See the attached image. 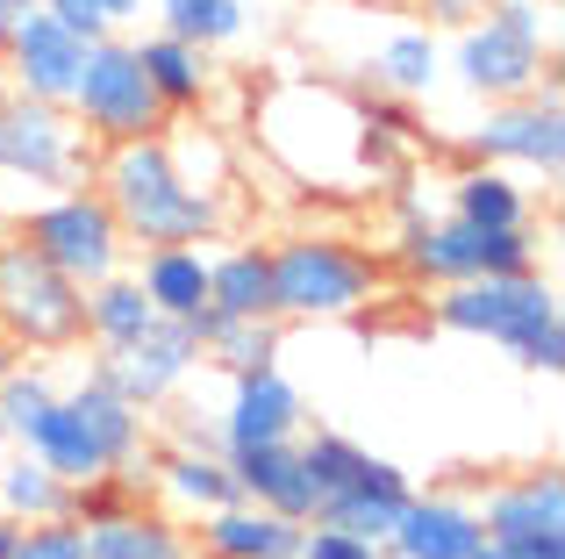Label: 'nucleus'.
Masks as SVG:
<instances>
[{"label":"nucleus","instance_id":"33","mask_svg":"<svg viewBox=\"0 0 565 559\" xmlns=\"http://www.w3.org/2000/svg\"><path fill=\"white\" fill-rule=\"evenodd\" d=\"M57 388H65V380H57L43 359H22L8 380H0V423H8V445H22L29 423H36L43 409L57 402Z\"/></svg>","mask_w":565,"mask_h":559},{"label":"nucleus","instance_id":"23","mask_svg":"<svg viewBox=\"0 0 565 559\" xmlns=\"http://www.w3.org/2000/svg\"><path fill=\"white\" fill-rule=\"evenodd\" d=\"M129 43H137V65L151 72L158 101H166L172 115H180V108H201V101L215 94V51L172 36V29H151V36H129Z\"/></svg>","mask_w":565,"mask_h":559},{"label":"nucleus","instance_id":"34","mask_svg":"<svg viewBox=\"0 0 565 559\" xmlns=\"http://www.w3.org/2000/svg\"><path fill=\"white\" fill-rule=\"evenodd\" d=\"M8 559H86V524L79 517H51V524H22Z\"/></svg>","mask_w":565,"mask_h":559},{"label":"nucleus","instance_id":"43","mask_svg":"<svg viewBox=\"0 0 565 559\" xmlns=\"http://www.w3.org/2000/svg\"><path fill=\"white\" fill-rule=\"evenodd\" d=\"M14 531H22V524H14V517H0V559H8V546H14Z\"/></svg>","mask_w":565,"mask_h":559},{"label":"nucleus","instance_id":"35","mask_svg":"<svg viewBox=\"0 0 565 559\" xmlns=\"http://www.w3.org/2000/svg\"><path fill=\"white\" fill-rule=\"evenodd\" d=\"M487 22H501L509 36L523 43H544V51H558V0H487Z\"/></svg>","mask_w":565,"mask_h":559},{"label":"nucleus","instance_id":"21","mask_svg":"<svg viewBox=\"0 0 565 559\" xmlns=\"http://www.w3.org/2000/svg\"><path fill=\"white\" fill-rule=\"evenodd\" d=\"M65 402H72V416L94 431V445L108 452V474H115L122 460H137V452H151V416H143L137 402H122V394L100 380V366H86V373L72 380Z\"/></svg>","mask_w":565,"mask_h":559},{"label":"nucleus","instance_id":"32","mask_svg":"<svg viewBox=\"0 0 565 559\" xmlns=\"http://www.w3.org/2000/svg\"><path fill=\"white\" fill-rule=\"evenodd\" d=\"M151 8H158V29L201 43V51H222V43H236L250 29L244 0H151Z\"/></svg>","mask_w":565,"mask_h":559},{"label":"nucleus","instance_id":"39","mask_svg":"<svg viewBox=\"0 0 565 559\" xmlns=\"http://www.w3.org/2000/svg\"><path fill=\"white\" fill-rule=\"evenodd\" d=\"M523 559H565V531H544V538H523V546H515Z\"/></svg>","mask_w":565,"mask_h":559},{"label":"nucleus","instance_id":"27","mask_svg":"<svg viewBox=\"0 0 565 559\" xmlns=\"http://www.w3.org/2000/svg\"><path fill=\"white\" fill-rule=\"evenodd\" d=\"M451 215H458V223H472V230L530 223V187H523V172H509V166H480V158H472V166L451 180Z\"/></svg>","mask_w":565,"mask_h":559},{"label":"nucleus","instance_id":"3","mask_svg":"<svg viewBox=\"0 0 565 559\" xmlns=\"http://www.w3.org/2000/svg\"><path fill=\"white\" fill-rule=\"evenodd\" d=\"M273 316L279 323H337L373 308L380 266L344 238H287L273 244Z\"/></svg>","mask_w":565,"mask_h":559},{"label":"nucleus","instance_id":"1","mask_svg":"<svg viewBox=\"0 0 565 559\" xmlns=\"http://www.w3.org/2000/svg\"><path fill=\"white\" fill-rule=\"evenodd\" d=\"M94 180H100V201L115 209V223H122V238L137 244V252H151V244H207L222 230V194L193 187L186 172L172 166L166 129H158V137L108 144Z\"/></svg>","mask_w":565,"mask_h":559},{"label":"nucleus","instance_id":"44","mask_svg":"<svg viewBox=\"0 0 565 559\" xmlns=\"http://www.w3.org/2000/svg\"><path fill=\"white\" fill-rule=\"evenodd\" d=\"M0 445H8V423H0Z\"/></svg>","mask_w":565,"mask_h":559},{"label":"nucleus","instance_id":"18","mask_svg":"<svg viewBox=\"0 0 565 559\" xmlns=\"http://www.w3.org/2000/svg\"><path fill=\"white\" fill-rule=\"evenodd\" d=\"M86 559H193V531L166 509L115 503L86 517Z\"/></svg>","mask_w":565,"mask_h":559},{"label":"nucleus","instance_id":"28","mask_svg":"<svg viewBox=\"0 0 565 559\" xmlns=\"http://www.w3.org/2000/svg\"><path fill=\"white\" fill-rule=\"evenodd\" d=\"M207 308L273 316V259H265V244H230V252L207 259Z\"/></svg>","mask_w":565,"mask_h":559},{"label":"nucleus","instance_id":"25","mask_svg":"<svg viewBox=\"0 0 565 559\" xmlns=\"http://www.w3.org/2000/svg\"><path fill=\"white\" fill-rule=\"evenodd\" d=\"M22 452H36V460L51 466L57 481H72V488H86V481H100V474H108V452H100V445H94V431H86V423L72 416L65 388H57V402L43 409L36 423H29Z\"/></svg>","mask_w":565,"mask_h":559},{"label":"nucleus","instance_id":"42","mask_svg":"<svg viewBox=\"0 0 565 559\" xmlns=\"http://www.w3.org/2000/svg\"><path fill=\"white\" fill-rule=\"evenodd\" d=\"M29 8H36V0H0V29H8L14 14H29Z\"/></svg>","mask_w":565,"mask_h":559},{"label":"nucleus","instance_id":"20","mask_svg":"<svg viewBox=\"0 0 565 559\" xmlns=\"http://www.w3.org/2000/svg\"><path fill=\"white\" fill-rule=\"evenodd\" d=\"M408 495H415V474L373 452V460H365V481H359V488H344V495H330V503L316 509V524H337V531H351V538L386 546V531H394V517H401Z\"/></svg>","mask_w":565,"mask_h":559},{"label":"nucleus","instance_id":"16","mask_svg":"<svg viewBox=\"0 0 565 559\" xmlns=\"http://www.w3.org/2000/svg\"><path fill=\"white\" fill-rule=\"evenodd\" d=\"M236 474V495L273 517L308 524L316 517V488H308V466H301V437H279V445H244V452H222Z\"/></svg>","mask_w":565,"mask_h":559},{"label":"nucleus","instance_id":"31","mask_svg":"<svg viewBox=\"0 0 565 559\" xmlns=\"http://www.w3.org/2000/svg\"><path fill=\"white\" fill-rule=\"evenodd\" d=\"M365 460H373V445H359V437H344V431H301V466H308V488H316V509L330 503V495L359 488Z\"/></svg>","mask_w":565,"mask_h":559},{"label":"nucleus","instance_id":"8","mask_svg":"<svg viewBox=\"0 0 565 559\" xmlns=\"http://www.w3.org/2000/svg\"><path fill=\"white\" fill-rule=\"evenodd\" d=\"M94 366L122 402H137L143 416H158V409H172L193 388V373H201V337H193L186 316H151L129 345L100 351Z\"/></svg>","mask_w":565,"mask_h":559},{"label":"nucleus","instance_id":"24","mask_svg":"<svg viewBox=\"0 0 565 559\" xmlns=\"http://www.w3.org/2000/svg\"><path fill=\"white\" fill-rule=\"evenodd\" d=\"M186 323H193V337H201V366H215V373L279 366V337H287L279 316H222V308H201V316H186Z\"/></svg>","mask_w":565,"mask_h":559},{"label":"nucleus","instance_id":"30","mask_svg":"<svg viewBox=\"0 0 565 559\" xmlns=\"http://www.w3.org/2000/svg\"><path fill=\"white\" fill-rule=\"evenodd\" d=\"M158 308L143 302V287H137V273H108V280H94L86 287V337H94L100 351H115V345H129V337L151 323Z\"/></svg>","mask_w":565,"mask_h":559},{"label":"nucleus","instance_id":"5","mask_svg":"<svg viewBox=\"0 0 565 559\" xmlns=\"http://www.w3.org/2000/svg\"><path fill=\"white\" fill-rule=\"evenodd\" d=\"M72 123L108 151V144H129V137H158L172 129V108L158 101L151 72L137 65V43L115 29V36H94L86 43V65H79V86H72Z\"/></svg>","mask_w":565,"mask_h":559},{"label":"nucleus","instance_id":"15","mask_svg":"<svg viewBox=\"0 0 565 559\" xmlns=\"http://www.w3.org/2000/svg\"><path fill=\"white\" fill-rule=\"evenodd\" d=\"M193 531V559H294L301 552V524L294 517H273V509L258 503H222L207 509L201 524H186Z\"/></svg>","mask_w":565,"mask_h":559},{"label":"nucleus","instance_id":"29","mask_svg":"<svg viewBox=\"0 0 565 559\" xmlns=\"http://www.w3.org/2000/svg\"><path fill=\"white\" fill-rule=\"evenodd\" d=\"M72 503H79V488H72V481H57L36 452L0 460V517H14V524H51V517H72Z\"/></svg>","mask_w":565,"mask_h":559},{"label":"nucleus","instance_id":"13","mask_svg":"<svg viewBox=\"0 0 565 559\" xmlns=\"http://www.w3.org/2000/svg\"><path fill=\"white\" fill-rule=\"evenodd\" d=\"M480 503L466 495H423L401 503L394 531H386V559H472L480 552Z\"/></svg>","mask_w":565,"mask_h":559},{"label":"nucleus","instance_id":"40","mask_svg":"<svg viewBox=\"0 0 565 559\" xmlns=\"http://www.w3.org/2000/svg\"><path fill=\"white\" fill-rule=\"evenodd\" d=\"M22 359H29V351H22V345H14V337H8V330H0V380H8V373H14V366H22Z\"/></svg>","mask_w":565,"mask_h":559},{"label":"nucleus","instance_id":"11","mask_svg":"<svg viewBox=\"0 0 565 559\" xmlns=\"http://www.w3.org/2000/svg\"><path fill=\"white\" fill-rule=\"evenodd\" d=\"M86 43H94V36H79L65 14H51L36 0V8L14 14L8 36H0V72H8L14 94H36V101H57V108H65L72 86H79Z\"/></svg>","mask_w":565,"mask_h":559},{"label":"nucleus","instance_id":"26","mask_svg":"<svg viewBox=\"0 0 565 559\" xmlns=\"http://www.w3.org/2000/svg\"><path fill=\"white\" fill-rule=\"evenodd\" d=\"M137 287L158 316H201L207 308V252L201 244H151L137 259Z\"/></svg>","mask_w":565,"mask_h":559},{"label":"nucleus","instance_id":"10","mask_svg":"<svg viewBox=\"0 0 565 559\" xmlns=\"http://www.w3.org/2000/svg\"><path fill=\"white\" fill-rule=\"evenodd\" d=\"M552 57H558V51L509 36L501 22H487V14H480V22L451 29L444 72H451V80H458V94H472V101H523V94H537L544 80H558V72H552Z\"/></svg>","mask_w":565,"mask_h":559},{"label":"nucleus","instance_id":"22","mask_svg":"<svg viewBox=\"0 0 565 559\" xmlns=\"http://www.w3.org/2000/svg\"><path fill=\"white\" fill-rule=\"evenodd\" d=\"M365 72H373V86L394 94V101H429L444 86V36L429 22H401V29L380 36V51H373Z\"/></svg>","mask_w":565,"mask_h":559},{"label":"nucleus","instance_id":"7","mask_svg":"<svg viewBox=\"0 0 565 559\" xmlns=\"http://www.w3.org/2000/svg\"><path fill=\"white\" fill-rule=\"evenodd\" d=\"M22 238L36 244L57 273L79 280V287L122 273V259H129V238H122V223H115V209L100 201V187H57L22 223Z\"/></svg>","mask_w":565,"mask_h":559},{"label":"nucleus","instance_id":"19","mask_svg":"<svg viewBox=\"0 0 565 559\" xmlns=\"http://www.w3.org/2000/svg\"><path fill=\"white\" fill-rule=\"evenodd\" d=\"M480 531H487V538H501V546H523V538L565 531V481H558V466L487 488V503H480Z\"/></svg>","mask_w":565,"mask_h":559},{"label":"nucleus","instance_id":"4","mask_svg":"<svg viewBox=\"0 0 565 559\" xmlns=\"http://www.w3.org/2000/svg\"><path fill=\"white\" fill-rule=\"evenodd\" d=\"M0 330L43 359H57L86 337V287L57 273L29 238H0Z\"/></svg>","mask_w":565,"mask_h":559},{"label":"nucleus","instance_id":"37","mask_svg":"<svg viewBox=\"0 0 565 559\" xmlns=\"http://www.w3.org/2000/svg\"><path fill=\"white\" fill-rule=\"evenodd\" d=\"M294 559H386V546H373V538H351V531H337V524H316L308 517L301 524V552Z\"/></svg>","mask_w":565,"mask_h":559},{"label":"nucleus","instance_id":"36","mask_svg":"<svg viewBox=\"0 0 565 559\" xmlns=\"http://www.w3.org/2000/svg\"><path fill=\"white\" fill-rule=\"evenodd\" d=\"M51 14H65L79 36H115V29L143 22V0H43Z\"/></svg>","mask_w":565,"mask_h":559},{"label":"nucleus","instance_id":"6","mask_svg":"<svg viewBox=\"0 0 565 559\" xmlns=\"http://www.w3.org/2000/svg\"><path fill=\"white\" fill-rule=\"evenodd\" d=\"M100 166V144L72 123V108L0 86V180L29 187H86Z\"/></svg>","mask_w":565,"mask_h":559},{"label":"nucleus","instance_id":"14","mask_svg":"<svg viewBox=\"0 0 565 559\" xmlns=\"http://www.w3.org/2000/svg\"><path fill=\"white\" fill-rule=\"evenodd\" d=\"M401 266L423 287H451V280L480 273V230L458 215H429L415 194H401Z\"/></svg>","mask_w":565,"mask_h":559},{"label":"nucleus","instance_id":"9","mask_svg":"<svg viewBox=\"0 0 565 559\" xmlns=\"http://www.w3.org/2000/svg\"><path fill=\"white\" fill-rule=\"evenodd\" d=\"M472 158L480 166H509V172H537L558 187L565 172V108H558V80H544L523 101H487V115L472 123Z\"/></svg>","mask_w":565,"mask_h":559},{"label":"nucleus","instance_id":"17","mask_svg":"<svg viewBox=\"0 0 565 559\" xmlns=\"http://www.w3.org/2000/svg\"><path fill=\"white\" fill-rule=\"evenodd\" d=\"M151 495L166 517L180 524H201L207 509L236 503V474L222 452H201V445H172V452H151Z\"/></svg>","mask_w":565,"mask_h":559},{"label":"nucleus","instance_id":"41","mask_svg":"<svg viewBox=\"0 0 565 559\" xmlns=\"http://www.w3.org/2000/svg\"><path fill=\"white\" fill-rule=\"evenodd\" d=\"M472 559H523V552H515V546H501V538H480V552H472Z\"/></svg>","mask_w":565,"mask_h":559},{"label":"nucleus","instance_id":"38","mask_svg":"<svg viewBox=\"0 0 565 559\" xmlns=\"http://www.w3.org/2000/svg\"><path fill=\"white\" fill-rule=\"evenodd\" d=\"M480 8L487 0H415V14L429 29H466V22H480Z\"/></svg>","mask_w":565,"mask_h":559},{"label":"nucleus","instance_id":"2","mask_svg":"<svg viewBox=\"0 0 565 559\" xmlns=\"http://www.w3.org/2000/svg\"><path fill=\"white\" fill-rule=\"evenodd\" d=\"M429 323L451 337H487L501 345L515 366L530 373H558L565 366V316H558V287L537 266L530 273H472L437 287Z\"/></svg>","mask_w":565,"mask_h":559},{"label":"nucleus","instance_id":"45","mask_svg":"<svg viewBox=\"0 0 565 559\" xmlns=\"http://www.w3.org/2000/svg\"><path fill=\"white\" fill-rule=\"evenodd\" d=\"M0 36H8V29H0Z\"/></svg>","mask_w":565,"mask_h":559},{"label":"nucleus","instance_id":"12","mask_svg":"<svg viewBox=\"0 0 565 559\" xmlns=\"http://www.w3.org/2000/svg\"><path fill=\"white\" fill-rule=\"evenodd\" d=\"M230 394L215 409V431L222 452H244V445H279V437H301L308 431V402L279 366H250V373H222Z\"/></svg>","mask_w":565,"mask_h":559}]
</instances>
